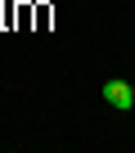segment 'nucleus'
I'll return each instance as SVG.
<instances>
[{
  "label": "nucleus",
  "instance_id": "1",
  "mask_svg": "<svg viewBox=\"0 0 135 153\" xmlns=\"http://www.w3.org/2000/svg\"><path fill=\"white\" fill-rule=\"evenodd\" d=\"M104 104H113V108H135V81H122V76H108L104 81Z\"/></svg>",
  "mask_w": 135,
  "mask_h": 153
}]
</instances>
